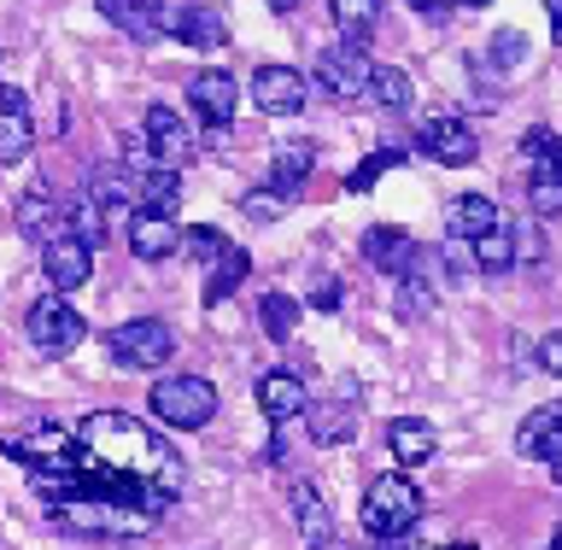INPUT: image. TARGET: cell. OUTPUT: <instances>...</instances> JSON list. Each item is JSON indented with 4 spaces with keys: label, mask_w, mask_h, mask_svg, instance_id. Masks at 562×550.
I'll return each mask as SVG.
<instances>
[{
    "label": "cell",
    "mask_w": 562,
    "mask_h": 550,
    "mask_svg": "<svg viewBox=\"0 0 562 550\" xmlns=\"http://www.w3.org/2000/svg\"><path fill=\"white\" fill-rule=\"evenodd\" d=\"M70 434H77V474H82L88 492H105V498L158 516V509H170V498L188 486V469H182V457L170 451V439H158L147 422H135V416L100 411V416H82Z\"/></svg>",
    "instance_id": "1"
},
{
    "label": "cell",
    "mask_w": 562,
    "mask_h": 550,
    "mask_svg": "<svg viewBox=\"0 0 562 550\" xmlns=\"http://www.w3.org/2000/svg\"><path fill=\"white\" fill-rule=\"evenodd\" d=\"M47 521H59L65 534H88V539H140L153 527V509H135V504H117L105 492H88L82 474L65 498H47Z\"/></svg>",
    "instance_id": "2"
},
{
    "label": "cell",
    "mask_w": 562,
    "mask_h": 550,
    "mask_svg": "<svg viewBox=\"0 0 562 550\" xmlns=\"http://www.w3.org/2000/svg\"><path fill=\"white\" fill-rule=\"evenodd\" d=\"M422 521V492L411 474H375L363 492V534L369 539H404Z\"/></svg>",
    "instance_id": "3"
},
{
    "label": "cell",
    "mask_w": 562,
    "mask_h": 550,
    "mask_svg": "<svg viewBox=\"0 0 562 550\" xmlns=\"http://www.w3.org/2000/svg\"><path fill=\"white\" fill-rule=\"evenodd\" d=\"M147 411L165 422V428L193 434V428H205V422L217 416V386H211L205 375H170L147 393Z\"/></svg>",
    "instance_id": "4"
},
{
    "label": "cell",
    "mask_w": 562,
    "mask_h": 550,
    "mask_svg": "<svg viewBox=\"0 0 562 550\" xmlns=\"http://www.w3.org/2000/svg\"><path fill=\"white\" fill-rule=\"evenodd\" d=\"M24 328H30L35 351H47V358H65V351H77V346H82V334H88L82 311L70 305L65 293H47V299H35V305H30V316H24Z\"/></svg>",
    "instance_id": "5"
},
{
    "label": "cell",
    "mask_w": 562,
    "mask_h": 550,
    "mask_svg": "<svg viewBox=\"0 0 562 550\" xmlns=\"http://www.w3.org/2000/svg\"><path fill=\"white\" fill-rule=\"evenodd\" d=\"M105 351H112L123 369H158L176 351V334H170V323H158V316H135V323L105 334Z\"/></svg>",
    "instance_id": "6"
},
{
    "label": "cell",
    "mask_w": 562,
    "mask_h": 550,
    "mask_svg": "<svg viewBox=\"0 0 562 550\" xmlns=\"http://www.w3.org/2000/svg\"><path fill=\"white\" fill-rule=\"evenodd\" d=\"M369 70H375V59L363 53V42H334L323 47V59H316V82H323V94L334 100H363L369 94Z\"/></svg>",
    "instance_id": "7"
},
{
    "label": "cell",
    "mask_w": 562,
    "mask_h": 550,
    "mask_svg": "<svg viewBox=\"0 0 562 550\" xmlns=\"http://www.w3.org/2000/svg\"><path fill=\"white\" fill-rule=\"evenodd\" d=\"M416 147L434 158V165H474V153H481V141H474V130L463 117H451V112H434V117H422V130H416Z\"/></svg>",
    "instance_id": "8"
},
{
    "label": "cell",
    "mask_w": 562,
    "mask_h": 550,
    "mask_svg": "<svg viewBox=\"0 0 562 550\" xmlns=\"http://www.w3.org/2000/svg\"><path fill=\"white\" fill-rule=\"evenodd\" d=\"M0 451H7L12 463H30V469H70V463H77V434H65V428H35V434L0 439Z\"/></svg>",
    "instance_id": "9"
},
{
    "label": "cell",
    "mask_w": 562,
    "mask_h": 550,
    "mask_svg": "<svg viewBox=\"0 0 562 550\" xmlns=\"http://www.w3.org/2000/svg\"><path fill=\"white\" fill-rule=\"evenodd\" d=\"M42 270L53 281V293H77L94 276V246L77 235H53V240H42Z\"/></svg>",
    "instance_id": "10"
},
{
    "label": "cell",
    "mask_w": 562,
    "mask_h": 550,
    "mask_svg": "<svg viewBox=\"0 0 562 550\" xmlns=\"http://www.w3.org/2000/svg\"><path fill=\"white\" fill-rule=\"evenodd\" d=\"M140 135H147V147H153L158 165H176V170H182L188 158H193V130L170 112V105H147V117H140Z\"/></svg>",
    "instance_id": "11"
},
{
    "label": "cell",
    "mask_w": 562,
    "mask_h": 550,
    "mask_svg": "<svg viewBox=\"0 0 562 550\" xmlns=\"http://www.w3.org/2000/svg\"><path fill=\"white\" fill-rule=\"evenodd\" d=\"M252 100L270 117H293V112H305V77L293 65H263L252 77Z\"/></svg>",
    "instance_id": "12"
},
{
    "label": "cell",
    "mask_w": 562,
    "mask_h": 550,
    "mask_svg": "<svg viewBox=\"0 0 562 550\" xmlns=\"http://www.w3.org/2000/svg\"><path fill=\"white\" fill-rule=\"evenodd\" d=\"M188 105L200 112L205 123H235V105H240V88H235V77L228 70H200V77L188 82Z\"/></svg>",
    "instance_id": "13"
},
{
    "label": "cell",
    "mask_w": 562,
    "mask_h": 550,
    "mask_svg": "<svg viewBox=\"0 0 562 550\" xmlns=\"http://www.w3.org/2000/svg\"><path fill=\"white\" fill-rule=\"evenodd\" d=\"M35 147V123H30V100L18 88H0V165H18Z\"/></svg>",
    "instance_id": "14"
},
{
    "label": "cell",
    "mask_w": 562,
    "mask_h": 550,
    "mask_svg": "<svg viewBox=\"0 0 562 550\" xmlns=\"http://www.w3.org/2000/svg\"><path fill=\"white\" fill-rule=\"evenodd\" d=\"M176 246H182V228H176V217H165V211H135V217H130V252H135L140 263L170 258Z\"/></svg>",
    "instance_id": "15"
},
{
    "label": "cell",
    "mask_w": 562,
    "mask_h": 550,
    "mask_svg": "<svg viewBox=\"0 0 562 550\" xmlns=\"http://www.w3.org/2000/svg\"><path fill=\"white\" fill-rule=\"evenodd\" d=\"M258 411L270 416V422H293V416H305V411H311L305 381H299L293 369H270V375H258Z\"/></svg>",
    "instance_id": "16"
},
{
    "label": "cell",
    "mask_w": 562,
    "mask_h": 550,
    "mask_svg": "<svg viewBox=\"0 0 562 550\" xmlns=\"http://www.w3.org/2000/svg\"><path fill=\"white\" fill-rule=\"evenodd\" d=\"M165 30L176 35V42L205 47V53L228 42V30H223V12H217V7H170V12H165Z\"/></svg>",
    "instance_id": "17"
},
{
    "label": "cell",
    "mask_w": 562,
    "mask_h": 550,
    "mask_svg": "<svg viewBox=\"0 0 562 550\" xmlns=\"http://www.w3.org/2000/svg\"><path fill=\"white\" fill-rule=\"evenodd\" d=\"M363 258H369V270H381V276H404L416 263V240L404 235V228L381 223V228L363 235Z\"/></svg>",
    "instance_id": "18"
},
{
    "label": "cell",
    "mask_w": 562,
    "mask_h": 550,
    "mask_svg": "<svg viewBox=\"0 0 562 550\" xmlns=\"http://www.w3.org/2000/svg\"><path fill=\"white\" fill-rule=\"evenodd\" d=\"M386 451L398 457V469H422L439 451V434L428 428V422H416V416H398L393 428H386Z\"/></svg>",
    "instance_id": "19"
},
{
    "label": "cell",
    "mask_w": 562,
    "mask_h": 550,
    "mask_svg": "<svg viewBox=\"0 0 562 550\" xmlns=\"http://www.w3.org/2000/svg\"><path fill=\"white\" fill-rule=\"evenodd\" d=\"M311 434H316V446H346V439L358 434V393L346 386L340 399L316 404V411H311Z\"/></svg>",
    "instance_id": "20"
},
{
    "label": "cell",
    "mask_w": 562,
    "mask_h": 550,
    "mask_svg": "<svg viewBox=\"0 0 562 550\" xmlns=\"http://www.w3.org/2000/svg\"><path fill=\"white\" fill-rule=\"evenodd\" d=\"M516 451H521V457H544V463H557V457H562V404H551V411H533V416L521 422Z\"/></svg>",
    "instance_id": "21"
},
{
    "label": "cell",
    "mask_w": 562,
    "mask_h": 550,
    "mask_svg": "<svg viewBox=\"0 0 562 550\" xmlns=\"http://www.w3.org/2000/svg\"><path fill=\"white\" fill-rule=\"evenodd\" d=\"M492 223H504V217H498V205H492L486 193H457V200L446 205V235L451 240H474V235H486Z\"/></svg>",
    "instance_id": "22"
},
{
    "label": "cell",
    "mask_w": 562,
    "mask_h": 550,
    "mask_svg": "<svg viewBox=\"0 0 562 550\" xmlns=\"http://www.w3.org/2000/svg\"><path fill=\"white\" fill-rule=\"evenodd\" d=\"M135 188H140V211H165V217H176V205H182V170L176 165H153L135 170Z\"/></svg>",
    "instance_id": "23"
},
{
    "label": "cell",
    "mask_w": 562,
    "mask_h": 550,
    "mask_svg": "<svg viewBox=\"0 0 562 550\" xmlns=\"http://www.w3.org/2000/svg\"><path fill=\"white\" fill-rule=\"evenodd\" d=\"M288 504H293V521H299V534H305V539H328L334 534V509H328V498L311 481H293Z\"/></svg>",
    "instance_id": "24"
},
{
    "label": "cell",
    "mask_w": 562,
    "mask_h": 550,
    "mask_svg": "<svg viewBox=\"0 0 562 550\" xmlns=\"http://www.w3.org/2000/svg\"><path fill=\"white\" fill-rule=\"evenodd\" d=\"M59 217H65V205L53 200V193H24V200H18V228H24L30 240H53L59 235Z\"/></svg>",
    "instance_id": "25"
},
{
    "label": "cell",
    "mask_w": 562,
    "mask_h": 550,
    "mask_svg": "<svg viewBox=\"0 0 562 550\" xmlns=\"http://www.w3.org/2000/svg\"><path fill=\"white\" fill-rule=\"evenodd\" d=\"M311 165H316V147H305V141H293V147H281L276 153V165H270V188L276 193H293L305 188V176H311Z\"/></svg>",
    "instance_id": "26"
},
{
    "label": "cell",
    "mask_w": 562,
    "mask_h": 550,
    "mask_svg": "<svg viewBox=\"0 0 562 550\" xmlns=\"http://www.w3.org/2000/svg\"><path fill=\"white\" fill-rule=\"evenodd\" d=\"M246 276H252V258H246L240 246H228V252H223L217 263H211V281H205V305H223V299L235 293Z\"/></svg>",
    "instance_id": "27"
},
{
    "label": "cell",
    "mask_w": 562,
    "mask_h": 550,
    "mask_svg": "<svg viewBox=\"0 0 562 550\" xmlns=\"http://www.w3.org/2000/svg\"><path fill=\"white\" fill-rule=\"evenodd\" d=\"M369 94H375V105H386V112H411L416 88H411V77H404L398 65H375L369 70Z\"/></svg>",
    "instance_id": "28"
},
{
    "label": "cell",
    "mask_w": 562,
    "mask_h": 550,
    "mask_svg": "<svg viewBox=\"0 0 562 550\" xmlns=\"http://www.w3.org/2000/svg\"><path fill=\"white\" fill-rule=\"evenodd\" d=\"M100 12L112 18L123 35H135V42H153V35L165 30V24H158V12H147L140 0H100Z\"/></svg>",
    "instance_id": "29"
},
{
    "label": "cell",
    "mask_w": 562,
    "mask_h": 550,
    "mask_svg": "<svg viewBox=\"0 0 562 550\" xmlns=\"http://www.w3.org/2000/svg\"><path fill=\"white\" fill-rule=\"evenodd\" d=\"M469 252H474V263H481V270H509V263H516V235H509L504 223H492L486 235L469 240Z\"/></svg>",
    "instance_id": "30"
},
{
    "label": "cell",
    "mask_w": 562,
    "mask_h": 550,
    "mask_svg": "<svg viewBox=\"0 0 562 550\" xmlns=\"http://www.w3.org/2000/svg\"><path fill=\"white\" fill-rule=\"evenodd\" d=\"M527 205H533V217H562V165H533Z\"/></svg>",
    "instance_id": "31"
},
{
    "label": "cell",
    "mask_w": 562,
    "mask_h": 550,
    "mask_svg": "<svg viewBox=\"0 0 562 550\" xmlns=\"http://www.w3.org/2000/svg\"><path fill=\"white\" fill-rule=\"evenodd\" d=\"M375 18H381V0H334V24H340L346 42H369Z\"/></svg>",
    "instance_id": "32"
},
{
    "label": "cell",
    "mask_w": 562,
    "mask_h": 550,
    "mask_svg": "<svg viewBox=\"0 0 562 550\" xmlns=\"http://www.w3.org/2000/svg\"><path fill=\"white\" fill-rule=\"evenodd\" d=\"M258 316H263V334H270V340H288V334L299 328V299L263 293V299H258Z\"/></svg>",
    "instance_id": "33"
},
{
    "label": "cell",
    "mask_w": 562,
    "mask_h": 550,
    "mask_svg": "<svg viewBox=\"0 0 562 550\" xmlns=\"http://www.w3.org/2000/svg\"><path fill=\"white\" fill-rule=\"evenodd\" d=\"M428 311H434V288L422 281V270L411 263V270L398 276V316H404V323H422Z\"/></svg>",
    "instance_id": "34"
},
{
    "label": "cell",
    "mask_w": 562,
    "mask_h": 550,
    "mask_svg": "<svg viewBox=\"0 0 562 550\" xmlns=\"http://www.w3.org/2000/svg\"><path fill=\"white\" fill-rule=\"evenodd\" d=\"M398 158H404L398 147H381V153H369V158H363V165H358V170H351V176H346V188H351V193H363V188H375V182H381V176H386V170H393V165H398Z\"/></svg>",
    "instance_id": "35"
},
{
    "label": "cell",
    "mask_w": 562,
    "mask_h": 550,
    "mask_svg": "<svg viewBox=\"0 0 562 550\" xmlns=\"http://www.w3.org/2000/svg\"><path fill=\"white\" fill-rule=\"evenodd\" d=\"M65 217H70V235H77V240H88V246L105 240V211H100L94 200H77V205L65 211Z\"/></svg>",
    "instance_id": "36"
},
{
    "label": "cell",
    "mask_w": 562,
    "mask_h": 550,
    "mask_svg": "<svg viewBox=\"0 0 562 550\" xmlns=\"http://www.w3.org/2000/svg\"><path fill=\"white\" fill-rule=\"evenodd\" d=\"M281 211H288V193H276V188H252L240 200V217H252V223H276Z\"/></svg>",
    "instance_id": "37"
},
{
    "label": "cell",
    "mask_w": 562,
    "mask_h": 550,
    "mask_svg": "<svg viewBox=\"0 0 562 550\" xmlns=\"http://www.w3.org/2000/svg\"><path fill=\"white\" fill-rule=\"evenodd\" d=\"M182 246H188V252L200 258V263H217V258H223L235 240H223L217 228H188V235H182Z\"/></svg>",
    "instance_id": "38"
},
{
    "label": "cell",
    "mask_w": 562,
    "mask_h": 550,
    "mask_svg": "<svg viewBox=\"0 0 562 550\" xmlns=\"http://www.w3.org/2000/svg\"><path fill=\"white\" fill-rule=\"evenodd\" d=\"M521 59H527V35L521 30H498V35H492V65H498V70L521 65Z\"/></svg>",
    "instance_id": "39"
},
{
    "label": "cell",
    "mask_w": 562,
    "mask_h": 550,
    "mask_svg": "<svg viewBox=\"0 0 562 550\" xmlns=\"http://www.w3.org/2000/svg\"><path fill=\"white\" fill-rule=\"evenodd\" d=\"M539 363L562 381V334H544V340H539Z\"/></svg>",
    "instance_id": "40"
},
{
    "label": "cell",
    "mask_w": 562,
    "mask_h": 550,
    "mask_svg": "<svg viewBox=\"0 0 562 550\" xmlns=\"http://www.w3.org/2000/svg\"><path fill=\"white\" fill-rule=\"evenodd\" d=\"M311 305H316V311H334V305H340V281L323 276V281L311 288Z\"/></svg>",
    "instance_id": "41"
},
{
    "label": "cell",
    "mask_w": 562,
    "mask_h": 550,
    "mask_svg": "<svg viewBox=\"0 0 562 550\" xmlns=\"http://www.w3.org/2000/svg\"><path fill=\"white\" fill-rule=\"evenodd\" d=\"M544 7H551V35L562 42V0H544Z\"/></svg>",
    "instance_id": "42"
},
{
    "label": "cell",
    "mask_w": 562,
    "mask_h": 550,
    "mask_svg": "<svg viewBox=\"0 0 562 550\" xmlns=\"http://www.w3.org/2000/svg\"><path fill=\"white\" fill-rule=\"evenodd\" d=\"M363 550H411V545H404V539H369Z\"/></svg>",
    "instance_id": "43"
},
{
    "label": "cell",
    "mask_w": 562,
    "mask_h": 550,
    "mask_svg": "<svg viewBox=\"0 0 562 550\" xmlns=\"http://www.w3.org/2000/svg\"><path fill=\"white\" fill-rule=\"evenodd\" d=\"M140 7H147V12H158V24H165V12L176 7V0H140Z\"/></svg>",
    "instance_id": "44"
},
{
    "label": "cell",
    "mask_w": 562,
    "mask_h": 550,
    "mask_svg": "<svg viewBox=\"0 0 562 550\" xmlns=\"http://www.w3.org/2000/svg\"><path fill=\"white\" fill-rule=\"evenodd\" d=\"M411 7H416V12H446L451 0H411Z\"/></svg>",
    "instance_id": "45"
},
{
    "label": "cell",
    "mask_w": 562,
    "mask_h": 550,
    "mask_svg": "<svg viewBox=\"0 0 562 550\" xmlns=\"http://www.w3.org/2000/svg\"><path fill=\"white\" fill-rule=\"evenodd\" d=\"M311 550H351V545H340V539L328 534V539H311Z\"/></svg>",
    "instance_id": "46"
},
{
    "label": "cell",
    "mask_w": 562,
    "mask_h": 550,
    "mask_svg": "<svg viewBox=\"0 0 562 550\" xmlns=\"http://www.w3.org/2000/svg\"><path fill=\"white\" fill-rule=\"evenodd\" d=\"M299 7V0H270V12H293Z\"/></svg>",
    "instance_id": "47"
},
{
    "label": "cell",
    "mask_w": 562,
    "mask_h": 550,
    "mask_svg": "<svg viewBox=\"0 0 562 550\" xmlns=\"http://www.w3.org/2000/svg\"><path fill=\"white\" fill-rule=\"evenodd\" d=\"M551 474H557V486H562V457H557V463H551Z\"/></svg>",
    "instance_id": "48"
},
{
    "label": "cell",
    "mask_w": 562,
    "mask_h": 550,
    "mask_svg": "<svg viewBox=\"0 0 562 550\" xmlns=\"http://www.w3.org/2000/svg\"><path fill=\"white\" fill-rule=\"evenodd\" d=\"M551 550H562V527H557V539H551Z\"/></svg>",
    "instance_id": "49"
},
{
    "label": "cell",
    "mask_w": 562,
    "mask_h": 550,
    "mask_svg": "<svg viewBox=\"0 0 562 550\" xmlns=\"http://www.w3.org/2000/svg\"><path fill=\"white\" fill-rule=\"evenodd\" d=\"M469 7H486V0H469Z\"/></svg>",
    "instance_id": "50"
}]
</instances>
